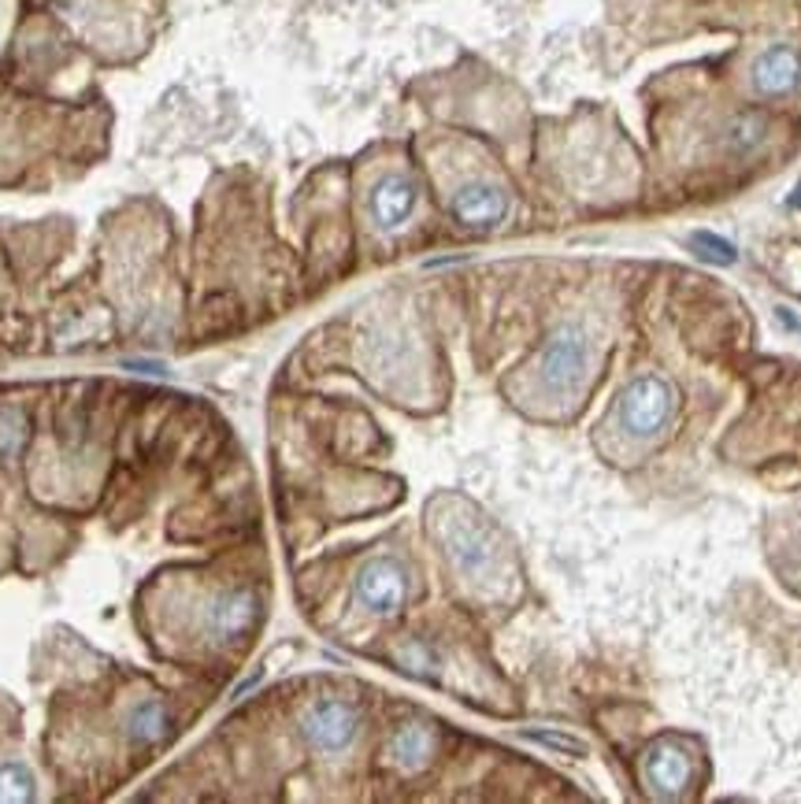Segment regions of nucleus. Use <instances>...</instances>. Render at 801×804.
<instances>
[{"instance_id":"6e6552de","label":"nucleus","mask_w":801,"mask_h":804,"mask_svg":"<svg viewBox=\"0 0 801 804\" xmlns=\"http://www.w3.org/2000/svg\"><path fill=\"white\" fill-rule=\"evenodd\" d=\"M801 83V56L790 45H772L753 63V86L764 97H783Z\"/></svg>"},{"instance_id":"ddd939ff","label":"nucleus","mask_w":801,"mask_h":804,"mask_svg":"<svg viewBox=\"0 0 801 804\" xmlns=\"http://www.w3.org/2000/svg\"><path fill=\"white\" fill-rule=\"evenodd\" d=\"M38 797V782H34L30 767L8 761L0 764V804H20Z\"/></svg>"},{"instance_id":"2eb2a0df","label":"nucleus","mask_w":801,"mask_h":804,"mask_svg":"<svg viewBox=\"0 0 801 804\" xmlns=\"http://www.w3.org/2000/svg\"><path fill=\"white\" fill-rule=\"evenodd\" d=\"M26 415L20 409H0V456H15L26 445Z\"/></svg>"},{"instance_id":"0eeeda50","label":"nucleus","mask_w":801,"mask_h":804,"mask_svg":"<svg viewBox=\"0 0 801 804\" xmlns=\"http://www.w3.org/2000/svg\"><path fill=\"white\" fill-rule=\"evenodd\" d=\"M642 779L646 786L664 801H675L687 793L690 782V761L675 742H656L650 753L642 756Z\"/></svg>"},{"instance_id":"7ed1b4c3","label":"nucleus","mask_w":801,"mask_h":804,"mask_svg":"<svg viewBox=\"0 0 801 804\" xmlns=\"http://www.w3.org/2000/svg\"><path fill=\"white\" fill-rule=\"evenodd\" d=\"M442 541L453 564L472 578L486 575L493 567V560H498V545H493L490 530L475 516H449L442 523Z\"/></svg>"},{"instance_id":"dca6fc26","label":"nucleus","mask_w":801,"mask_h":804,"mask_svg":"<svg viewBox=\"0 0 801 804\" xmlns=\"http://www.w3.org/2000/svg\"><path fill=\"white\" fill-rule=\"evenodd\" d=\"M761 138H764V120H761V115H746V120L735 123V145H738V149H742V145L750 149V145H758Z\"/></svg>"},{"instance_id":"a211bd4d","label":"nucleus","mask_w":801,"mask_h":804,"mask_svg":"<svg viewBox=\"0 0 801 804\" xmlns=\"http://www.w3.org/2000/svg\"><path fill=\"white\" fill-rule=\"evenodd\" d=\"M787 208H801V186L794 189V193L787 197Z\"/></svg>"},{"instance_id":"39448f33","label":"nucleus","mask_w":801,"mask_h":804,"mask_svg":"<svg viewBox=\"0 0 801 804\" xmlns=\"http://www.w3.org/2000/svg\"><path fill=\"white\" fill-rule=\"evenodd\" d=\"M356 598L375 616H393V612H401L404 598H409V575L390 556L367 560L356 575Z\"/></svg>"},{"instance_id":"f03ea898","label":"nucleus","mask_w":801,"mask_h":804,"mask_svg":"<svg viewBox=\"0 0 801 804\" xmlns=\"http://www.w3.org/2000/svg\"><path fill=\"white\" fill-rule=\"evenodd\" d=\"M301 730H304V738H309V745L320 749V753H341V749L353 745V738L360 730V716L349 701L320 698L309 704V712H304Z\"/></svg>"},{"instance_id":"f257e3e1","label":"nucleus","mask_w":801,"mask_h":804,"mask_svg":"<svg viewBox=\"0 0 801 804\" xmlns=\"http://www.w3.org/2000/svg\"><path fill=\"white\" fill-rule=\"evenodd\" d=\"M616 412H619V423H624L635 438H653L656 430L668 427V419L675 412V393L664 378L642 375L624 386Z\"/></svg>"},{"instance_id":"4468645a","label":"nucleus","mask_w":801,"mask_h":804,"mask_svg":"<svg viewBox=\"0 0 801 804\" xmlns=\"http://www.w3.org/2000/svg\"><path fill=\"white\" fill-rule=\"evenodd\" d=\"M690 252H694L698 260H705V264H719V267H731L738 260V249L731 246L727 238H719L713 230H694L687 238Z\"/></svg>"},{"instance_id":"20e7f679","label":"nucleus","mask_w":801,"mask_h":804,"mask_svg":"<svg viewBox=\"0 0 801 804\" xmlns=\"http://www.w3.org/2000/svg\"><path fill=\"white\" fill-rule=\"evenodd\" d=\"M587 338H583V330L575 327H564L556 330L553 338H549V346L542 349V360H538V378L546 382V390L553 393H564L572 390L575 382L587 372Z\"/></svg>"},{"instance_id":"f3484780","label":"nucleus","mask_w":801,"mask_h":804,"mask_svg":"<svg viewBox=\"0 0 801 804\" xmlns=\"http://www.w3.org/2000/svg\"><path fill=\"white\" fill-rule=\"evenodd\" d=\"M401 661L409 664V671H427V667L435 664V661H430V653L420 645V641H412V645L401 649Z\"/></svg>"},{"instance_id":"1a4fd4ad","label":"nucleus","mask_w":801,"mask_h":804,"mask_svg":"<svg viewBox=\"0 0 801 804\" xmlns=\"http://www.w3.org/2000/svg\"><path fill=\"white\" fill-rule=\"evenodd\" d=\"M412 212H416V183H409L404 175L383 178L372 189V215L383 230H401L412 219Z\"/></svg>"},{"instance_id":"9b49d317","label":"nucleus","mask_w":801,"mask_h":804,"mask_svg":"<svg viewBox=\"0 0 801 804\" xmlns=\"http://www.w3.org/2000/svg\"><path fill=\"white\" fill-rule=\"evenodd\" d=\"M167 730H171V712H167L164 701L146 698V701H138L130 708V716H127V738H130L134 745H157V742H164Z\"/></svg>"},{"instance_id":"423d86ee","label":"nucleus","mask_w":801,"mask_h":804,"mask_svg":"<svg viewBox=\"0 0 801 804\" xmlns=\"http://www.w3.org/2000/svg\"><path fill=\"white\" fill-rule=\"evenodd\" d=\"M453 215L467 230H493L509 215V193L493 183H467L453 193Z\"/></svg>"},{"instance_id":"9d476101","label":"nucleus","mask_w":801,"mask_h":804,"mask_svg":"<svg viewBox=\"0 0 801 804\" xmlns=\"http://www.w3.org/2000/svg\"><path fill=\"white\" fill-rule=\"evenodd\" d=\"M256 616H260V601L253 598V593L238 590V593H227V598L215 604L209 623H212V635L215 638L230 641V638L249 635V630H253V623H256Z\"/></svg>"},{"instance_id":"f8f14e48","label":"nucleus","mask_w":801,"mask_h":804,"mask_svg":"<svg viewBox=\"0 0 801 804\" xmlns=\"http://www.w3.org/2000/svg\"><path fill=\"white\" fill-rule=\"evenodd\" d=\"M390 756L401 771H420L435 756V734L427 727H420V723H404L390 742Z\"/></svg>"}]
</instances>
